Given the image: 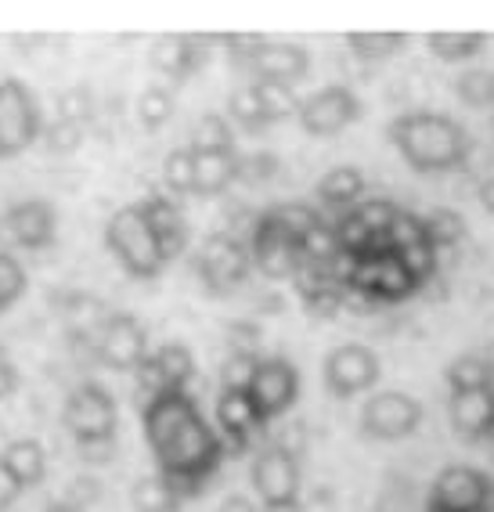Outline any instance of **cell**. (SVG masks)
I'll use <instances>...</instances> for the list:
<instances>
[{"mask_svg":"<svg viewBox=\"0 0 494 512\" xmlns=\"http://www.w3.org/2000/svg\"><path fill=\"white\" fill-rule=\"evenodd\" d=\"M141 419L166 484L174 487L177 498L199 494L224 462V440L202 419L195 397L188 390H166L148 408H141Z\"/></svg>","mask_w":494,"mask_h":512,"instance_id":"1","label":"cell"},{"mask_svg":"<svg viewBox=\"0 0 494 512\" xmlns=\"http://www.w3.org/2000/svg\"><path fill=\"white\" fill-rule=\"evenodd\" d=\"M390 141L419 174H448L469 156V130L444 112H404L390 123Z\"/></svg>","mask_w":494,"mask_h":512,"instance_id":"2","label":"cell"},{"mask_svg":"<svg viewBox=\"0 0 494 512\" xmlns=\"http://www.w3.org/2000/svg\"><path fill=\"white\" fill-rule=\"evenodd\" d=\"M105 246H109V253L119 260V267H123L130 278H141V282L159 278V271L166 267L163 253H159V246H156V235L148 228V220L138 202L112 213L109 228H105Z\"/></svg>","mask_w":494,"mask_h":512,"instance_id":"3","label":"cell"},{"mask_svg":"<svg viewBox=\"0 0 494 512\" xmlns=\"http://www.w3.org/2000/svg\"><path fill=\"white\" fill-rule=\"evenodd\" d=\"M65 430L73 433L76 444H98V440H116L119 408L112 394L101 383H80L65 397L62 412Z\"/></svg>","mask_w":494,"mask_h":512,"instance_id":"4","label":"cell"},{"mask_svg":"<svg viewBox=\"0 0 494 512\" xmlns=\"http://www.w3.org/2000/svg\"><path fill=\"white\" fill-rule=\"evenodd\" d=\"M40 105L26 83L8 76L0 80V159L22 156L40 138Z\"/></svg>","mask_w":494,"mask_h":512,"instance_id":"5","label":"cell"},{"mask_svg":"<svg viewBox=\"0 0 494 512\" xmlns=\"http://www.w3.org/2000/svg\"><path fill=\"white\" fill-rule=\"evenodd\" d=\"M253 487L264 509L260 512H300V462L282 448H264L253 458Z\"/></svg>","mask_w":494,"mask_h":512,"instance_id":"6","label":"cell"},{"mask_svg":"<svg viewBox=\"0 0 494 512\" xmlns=\"http://www.w3.org/2000/svg\"><path fill=\"white\" fill-rule=\"evenodd\" d=\"M426 512H494V484L476 466L440 469Z\"/></svg>","mask_w":494,"mask_h":512,"instance_id":"7","label":"cell"},{"mask_svg":"<svg viewBox=\"0 0 494 512\" xmlns=\"http://www.w3.org/2000/svg\"><path fill=\"white\" fill-rule=\"evenodd\" d=\"M249 264H253V260H249L246 242L238 235H231V231H217V235L206 238L199 260H195V271H199L202 285L220 296L246 282Z\"/></svg>","mask_w":494,"mask_h":512,"instance_id":"8","label":"cell"},{"mask_svg":"<svg viewBox=\"0 0 494 512\" xmlns=\"http://www.w3.org/2000/svg\"><path fill=\"white\" fill-rule=\"evenodd\" d=\"M296 116H300V127L311 138H336L339 130H347L350 123H357L361 101L343 83H329V87L314 91L311 98H303Z\"/></svg>","mask_w":494,"mask_h":512,"instance_id":"9","label":"cell"},{"mask_svg":"<svg viewBox=\"0 0 494 512\" xmlns=\"http://www.w3.org/2000/svg\"><path fill=\"white\" fill-rule=\"evenodd\" d=\"M94 357L105 368L134 372L148 357V336L134 314H109L94 332Z\"/></svg>","mask_w":494,"mask_h":512,"instance_id":"10","label":"cell"},{"mask_svg":"<svg viewBox=\"0 0 494 512\" xmlns=\"http://www.w3.org/2000/svg\"><path fill=\"white\" fill-rule=\"evenodd\" d=\"M379 357L365 343H343L325 357V386H329L332 397H354L365 394L379 383Z\"/></svg>","mask_w":494,"mask_h":512,"instance_id":"11","label":"cell"},{"mask_svg":"<svg viewBox=\"0 0 494 512\" xmlns=\"http://www.w3.org/2000/svg\"><path fill=\"white\" fill-rule=\"evenodd\" d=\"M246 394L264 422L285 415L293 408L296 394H300V375H296L293 361H285V357H264L257 365V372H253V383H249Z\"/></svg>","mask_w":494,"mask_h":512,"instance_id":"12","label":"cell"},{"mask_svg":"<svg viewBox=\"0 0 494 512\" xmlns=\"http://www.w3.org/2000/svg\"><path fill=\"white\" fill-rule=\"evenodd\" d=\"M422 404L412 394L401 390H383V394L368 397L365 412H361V430L376 440H404L419 430Z\"/></svg>","mask_w":494,"mask_h":512,"instance_id":"13","label":"cell"},{"mask_svg":"<svg viewBox=\"0 0 494 512\" xmlns=\"http://www.w3.org/2000/svg\"><path fill=\"white\" fill-rule=\"evenodd\" d=\"M249 260L260 267L264 278H293L300 267V246L285 235L278 224L275 210H267L253 224V238H249Z\"/></svg>","mask_w":494,"mask_h":512,"instance_id":"14","label":"cell"},{"mask_svg":"<svg viewBox=\"0 0 494 512\" xmlns=\"http://www.w3.org/2000/svg\"><path fill=\"white\" fill-rule=\"evenodd\" d=\"M4 231L22 249H51L58 238L55 206L47 199H22L4 213Z\"/></svg>","mask_w":494,"mask_h":512,"instance_id":"15","label":"cell"},{"mask_svg":"<svg viewBox=\"0 0 494 512\" xmlns=\"http://www.w3.org/2000/svg\"><path fill=\"white\" fill-rule=\"evenodd\" d=\"M217 426L220 440H224V455H242L267 422L260 419L246 390H224L217 401Z\"/></svg>","mask_w":494,"mask_h":512,"instance_id":"16","label":"cell"},{"mask_svg":"<svg viewBox=\"0 0 494 512\" xmlns=\"http://www.w3.org/2000/svg\"><path fill=\"white\" fill-rule=\"evenodd\" d=\"M141 213H145L148 228L156 235V246L163 253V260H177L188 246V220H184L181 206L174 199H166V195H148L145 202H138Z\"/></svg>","mask_w":494,"mask_h":512,"instance_id":"17","label":"cell"},{"mask_svg":"<svg viewBox=\"0 0 494 512\" xmlns=\"http://www.w3.org/2000/svg\"><path fill=\"white\" fill-rule=\"evenodd\" d=\"M451 430L466 440H484L494 433V386L487 390H462L448 401Z\"/></svg>","mask_w":494,"mask_h":512,"instance_id":"18","label":"cell"},{"mask_svg":"<svg viewBox=\"0 0 494 512\" xmlns=\"http://www.w3.org/2000/svg\"><path fill=\"white\" fill-rule=\"evenodd\" d=\"M206 62H210V51L202 37H159L152 47V65L177 83L195 76Z\"/></svg>","mask_w":494,"mask_h":512,"instance_id":"19","label":"cell"},{"mask_svg":"<svg viewBox=\"0 0 494 512\" xmlns=\"http://www.w3.org/2000/svg\"><path fill=\"white\" fill-rule=\"evenodd\" d=\"M246 73H253L257 80H271V83H285L293 87L303 76L311 73V55L296 44H264L260 55L249 62Z\"/></svg>","mask_w":494,"mask_h":512,"instance_id":"20","label":"cell"},{"mask_svg":"<svg viewBox=\"0 0 494 512\" xmlns=\"http://www.w3.org/2000/svg\"><path fill=\"white\" fill-rule=\"evenodd\" d=\"M0 462H4V469L15 476V484H19L22 491L37 487L47 473V451H44V444L33 437L11 440L8 448L0 451Z\"/></svg>","mask_w":494,"mask_h":512,"instance_id":"21","label":"cell"},{"mask_svg":"<svg viewBox=\"0 0 494 512\" xmlns=\"http://www.w3.org/2000/svg\"><path fill=\"white\" fill-rule=\"evenodd\" d=\"M192 152V148H188ZM192 166H195V188L192 195H220L235 181L238 170V152H192Z\"/></svg>","mask_w":494,"mask_h":512,"instance_id":"22","label":"cell"},{"mask_svg":"<svg viewBox=\"0 0 494 512\" xmlns=\"http://www.w3.org/2000/svg\"><path fill=\"white\" fill-rule=\"evenodd\" d=\"M314 192H318L321 206L350 213L354 202L361 199V192H365V174H361L357 166H336V170H329V174L321 177Z\"/></svg>","mask_w":494,"mask_h":512,"instance_id":"23","label":"cell"},{"mask_svg":"<svg viewBox=\"0 0 494 512\" xmlns=\"http://www.w3.org/2000/svg\"><path fill=\"white\" fill-rule=\"evenodd\" d=\"M422 285L415 282V275L404 267V260L394 249H383L379 256V285H376V300L379 303H401L408 296L419 293Z\"/></svg>","mask_w":494,"mask_h":512,"instance_id":"24","label":"cell"},{"mask_svg":"<svg viewBox=\"0 0 494 512\" xmlns=\"http://www.w3.org/2000/svg\"><path fill=\"white\" fill-rule=\"evenodd\" d=\"M130 505L134 512H177L181 498L170 484H166L163 473H152V476H138L134 487H130Z\"/></svg>","mask_w":494,"mask_h":512,"instance_id":"25","label":"cell"},{"mask_svg":"<svg viewBox=\"0 0 494 512\" xmlns=\"http://www.w3.org/2000/svg\"><path fill=\"white\" fill-rule=\"evenodd\" d=\"M422 235H426V242H430L437 253H448V249H455L458 242L466 238V220H462L458 210L437 206V210H430L422 217Z\"/></svg>","mask_w":494,"mask_h":512,"instance_id":"26","label":"cell"},{"mask_svg":"<svg viewBox=\"0 0 494 512\" xmlns=\"http://www.w3.org/2000/svg\"><path fill=\"white\" fill-rule=\"evenodd\" d=\"M448 386L451 394H462V390H487L494 386V361L480 354H462L448 365Z\"/></svg>","mask_w":494,"mask_h":512,"instance_id":"27","label":"cell"},{"mask_svg":"<svg viewBox=\"0 0 494 512\" xmlns=\"http://www.w3.org/2000/svg\"><path fill=\"white\" fill-rule=\"evenodd\" d=\"M249 87H253V94H257L267 127H271V123H282V119H289V116H296V109H300V98H296V91H293V87H285V83L257 80V83H249Z\"/></svg>","mask_w":494,"mask_h":512,"instance_id":"28","label":"cell"},{"mask_svg":"<svg viewBox=\"0 0 494 512\" xmlns=\"http://www.w3.org/2000/svg\"><path fill=\"white\" fill-rule=\"evenodd\" d=\"M152 357H156V365H159V372H163L170 390H188V383L195 379L192 350L184 347V343H163Z\"/></svg>","mask_w":494,"mask_h":512,"instance_id":"29","label":"cell"},{"mask_svg":"<svg viewBox=\"0 0 494 512\" xmlns=\"http://www.w3.org/2000/svg\"><path fill=\"white\" fill-rule=\"evenodd\" d=\"M347 44L361 62H383L408 44V33H350Z\"/></svg>","mask_w":494,"mask_h":512,"instance_id":"30","label":"cell"},{"mask_svg":"<svg viewBox=\"0 0 494 512\" xmlns=\"http://www.w3.org/2000/svg\"><path fill=\"white\" fill-rule=\"evenodd\" d=\"M426 44L440 62H466L487 44V37L484 33H430Z\"/></svg>","mask_w":494,"mask_h":512,"instance_id":"31","label":"cell"},{"mask_svg":"<svg viewBox=\"0 0 494 512\" xmlns=\"http://www.w3.org/2000/svg\"><path fill=\"white\" fill-rule=\"evenodd\" d=\"M235 138H231V123L220 112H206L192 130V152H231Z\"/></svg>","mask_w":494,"mask_h":512,"instance_id":"32","label":"cell"},{"mask_svg":"<svg viewBox=\"0 0 494 512\" xmlns=\"http://www.w3.org/2000/svg\"><path fill=\"white\" fill-rule=\"evenodd\" d=\"M174 109H177V101L166 87H145V91L138 94V119L145 130L166 127V123L174 119Z\"/></svg>","mask_w":494,"mask_h":512,"instance_id":"33","label":"cell"},{"mask_svg":"<svg viewBox=\"0 0 494 512\" xmlns=\"http://www.w3.org/2000/svg\"><path fill=\"white\" fill-rule=\"evenodd\" d=\"M275 217H278V224H282V231L293 238L296 246H300L303 238L311 235V231L321 224V213L314 210L311 202H285V206H275Z\"/></svg>","mask_w":494,"mask_h":512,"instance_id":"34","label":"cell"},{"mask_svg":"<svg viewBox=\"0 0 494 512\" xmlns=\"http://www.w3.org/2000/svg\"><path fill=\"white\" fill-rule=\"evenodd\" d=\"M26 285H29V278H26V267L19 264V256L8 253V249H0V314L22 300Z\"/></svg>","mask_w":494,"mask_h":512,"instance_id":"35","label":"cell"},{"mask_svg":"<svg viewBox=\"0 0 494 512\" xmlns=\"http://www.w3.org/2000/svg\"><path fill=\"white\" fill-rule=\"evenodd\" d=\"M336 253H339L336 231H332V224H325V220L300 242V260H307V264L329 267L332 260H336Z\"/></svg>","mask_w":494,"mask_h":512,"instance_id":"36","label":"cell"},{"mask_svg":"<svg viewBox=\"0 0 494 512\" xmlns=\"http://www.w3.org/2000/svg\"><path fill=\"white\" fill-rule=\"evenodd\" d=\"M163 184L174 195H192L195 188V166H192V152L188 148H177L163 159Z\"/></svg>","mask_w":494,"mask_h":512,"instance_id":"37","label":"cell"},{"mask_svg":"<svg viewBox=\"0 0 494 512\" xmlns=\"http://www.w3.org/2000/svg\"><path fill=\"white\" fill-rule=\"evenodd\" d=\"M455 94L469 109H494V73H466L455 80Z\"/></svg>","mask_w":494,"mask_h":512,"instance_id":"38","label":"cell"},{"mask_svg":"<svg viewBox=\"0 0 494 512\" xmlns=\"http://www.w3.org/2000/svg\"><path fill=\"white\" fill-rule=\"evenodd\" d=\"M58 119L73 123V127H87V123L94 119V94H91V87H83V83L69 87V91L58 98Z\"/></svg>","mask_w":494,"mask_h":512,"instance_id":"39","label":"cell"},{"mask_svg":"<svg viewBox=\"0 0 494 512\" xmlns=\"http://www.w3.org/2000/svg\"><path fill=\"white\" fill-rule=\"evenodd\" d=\"M228 112L238 127L249 130V134H260V130L267 127V119H264V112H260V101H257V94H253V87H242V91L231 94Z\"/></svg>","mask_w":494,"mask_h":512,"instance_id":"40","label":"cell"},{"mask_svg":"<svg viewBox=\"0 0 494 512\" xmlns=\"http://www.w3.org/2000/svg\"><path fill=\"white\" fill-rule=\"evenodd\" d=\"M260 347H264V329L257 321H231L228 325V354L235 357H257L260 361Z\"/></svg>","mask_w":494,"mask_h":512,"instance_id":"41","label":"cell"},{"mask_svg":"<svg viewBox=\"0 0 494 512\" xmlns=\"http://www.w3.org/2000/svg\"><path fill=\"white\" fill-rule=\"evenodd\" d=\"M383 242H386V249H394V253H401V249L415 246V242H426V235H422V217H419V213L401 210L394 217V224L386 228Z\"/></svg>","mask_w":494,"mask_h":512,"instance_id":"42","label":"cell"},{"mask_svg":"<svg viewBox=\"0 0 494 512\" xmlns=\"http://www.w3.org/2000/svg\"><path fill=\"white\" fill-rule=\"evenodd\" d=\"M397 256H401L404 267L412 271L415 282H419V285H426V282H433V278H437V271H440V256H437V249H433L430 242H415V246L401 249Z\"/></svg>","mask_w":494,"mask_h":512,"instance_id":"43","label":"cell"},{"mask_svg":"<svg viewBox=\"0 0 494 512\" xmlns=\"http://www.w3.org/2000/svg\"><path fill=\"white\" fill-rule=\"evenodd\" d=\"M401 213V206L397 202H390V199H372V202H361V206H354V217L365 224L368 231L376 238H383L386 235V228L394 224V217Z\"/></svg>","mask_w":494,"mask_h":512,"instance_id":"44","label":"cell"},{"mask_svg":"<svg viewBox=\"0 0 494 512\" xmlns=\"http://www.w3.org/2000/svg\"><path fill=\"white\" fill-rule=\"evenodd\" d=\"M278 174V156L271 152H249V156H238V170H235V181L242 184H264Z\"/></svg>","mask_w":494,"mask_h":512,"instance_id":"45","label":"cell"},{"mask_svg":"<svg viewBox=\"0 0 494 512\" xmlns=\"http://www.w3.org/2000/svg\"><path fill=\"white\" fill-rule=\"evenodd\" d=\"M134 383H138V401H141V408H148V404L156 401V397H163L170 386H166V379H163V372H159V365H156V357L148 354L145 361H141L138 368H134Z\"/></svg>","mask_w":494,"mask_h":512,"instance_id":"46","label":"cell"},{"mask_svg":"<svg viewBox=\"0 0 494 512\" xmlns=\"http://www.w3.org/2000/svg\"><path fill=\"white\" fill-rule=\"evenodd\" d=\"M44 134V145L51 148V152H58V156H69V152H76V148L83 145V127H73V123H65V119H55L47 130H40Z\"/></svg>","mask_w":494,"mask_h":512,"instance_id":"47","label":"cell"},{"mask_svg":"<svg viewBox=\"0 0 494 512\" xmlns=\"http://www.w3.org/2000/svg\"><path fill=\"white\" fill-rule=\"evenodd\" d=\"M257 365H260L257 357H235V354H228V361H224V368H220V383H224V390H249Z\"/></svg>","mask_w":494,"mask_h":512,"instance_id":"48","label":"cell"},{"mask_svg":"<svg viewBox=\"0 0 494 512\" xmlns=\"http://www.w3.org/2000/svg\"><path fill=\"white\" fill-rule=\"evenodd\" d=\"M224 44H228V58L238 65V69H249V62L260 55V47H264V37H257V33H231V37H224Z\"/></svg>","mask_w":494,"mask_h":512,"instance_id":"49","label":"cell"},{"mask_svg":"<svg viewBox=\"0 0 494 512\" xmlns=\"http://www.w3.org/2000/svg\"><path fill=\"white\" fill-rule=\"evenodd\" d=\"M98 498H101V484L94 476H76L73 484H69V494H65V502L80 505V509H91Z\"/></svg>","mask_w":494,"mask_h":512,"instance_id":"50","label":"cell"},{"mask_svg":"<svg viewBox=\"0 0 494 512\" xmlns=\"http://www.w3.org/2000/svg\"><path fill=\"white\" fill-rule=\"evenodd\" d=\"M83 462H94V466H105L116 458V440H98V444H80Z\"/></svg>","mask_w":494,"mask_h":512,"instance_id":"51","label":"cell"},{"mask_svg":"<svg viewBox=\"0 0 494 512\" xmlns=\"http://www.w3.org/2000/svg\"><path fill=\"white\" fill-rule=\"evenodd\" d=\"M19 494H22V487L15 484V476L4 469V462H0V512H8L11 505L19 502Z\"/></svg>","mask_w":494,"mask_h":512,"instance_id":"52","label":"cell"},{"mask_svg":"<svg viewBox=\"0 0 494 512\" xmlns=\"http://www.w3.org/2000/svg\"><path fill=\"white\" fill-rule=\"evenodd\" d=\"M15 390H19V368H15L8 357L0 354V401H8Z\"/></svg>","mask_w":494,"mask_h":512,"instance_id":"53","label":"cell"},{"mask_svg":"<svg viewBox=\"0 0 494 512\" xmlns=\"http://www.w3.org/2000/svg\"><path fill=\"white\" fill-rule=\"evenodd\" d=\"M217 512H260V509L249 498H242V494H231V498H224V505Z\"/></svg>","mask_w":494,"mask_h":512,"instance_id":"54","label":"cell"},{"mask_svg":"<svg viewBox=\"0 0 494 512\" xmlns=\"http://www.w3.org/2000/svg\"><path fill=\"white\" fill-rule=\"evenodd\" d=\"M480 206H484L487 213H494V177L480 181Z\"/></svg>","mask_w":494,"mask_h":512,"instance_id":"55","label":"cell"},{"mask_svg":"<svg viewBox=\"0 0 494 512\" xmlns=\"http://www.w3.org/2000/svg\"><path fill=\"white\" fill-rule=\"evenodd\" d=\"M44 512H87V509H80V505H73V502H65V498H62V502L55 498V502L47 505Z\"/></svg>","mask_w":494,"mask_h":512,"instance_id":"56","label":"cell"},{"mask_svg":"<svg viewBox=\"0 0 494 512\" xmlns=\"http://www.w3.org/2000/svg\"><path fill=\"white\" fill-rule=\"evenodd\" d=\"M0 231H4V213H0Z\"/></svg>","mask_w":494,"mask_h":512,"instance_id":"57","label":"cell"}]
</instances>
